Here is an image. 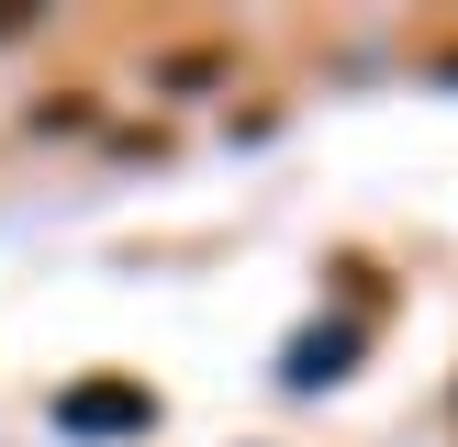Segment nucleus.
<instances>
[{"label":"nucleus","instance_id":"nucleus-1","mask_svg":"<svg viewBox=\"0 0 458 447\" xmlns=\"http://www.w3.org/2000/svg\"><path fill=\"white\" fill-rule=\"evenodd\" d=\"M146 425H157L146 380H67L56 392V436H146Z\"/></svg>","mask_w":458,"mask_h":447},{"label":"nucleus","instance_id":"nucleus-2","mask_svg":"<svg viewBox=\"0 0 458 447\" xmlns=\"http://www.w3.org/2000/svg\"><path fill=\"white\" fill-rule=\"evenodd\" d=\"M347 358H358V325H313V335H291V392H325V380H347Z\"/></svg>","mask_w":458,"mask_h":447}]
</instances>
